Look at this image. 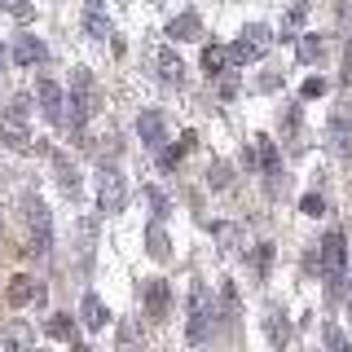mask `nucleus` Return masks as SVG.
I'll return each mask as SVG.
<instances>
[{
	"mask_svg": "<svg viewBox=\"0 0 352 352\" xmlns=\"http://www.w3.org/2000/svg\"><path fill=\"white\" fill-rule=\"evenodd\" d=\"M326 146L339 154V159H352V119L348 115H335L326 124Z\"/></svg>",
	"mask_w": 352,
	"mask_h": 352,
	"instance_id": "9",
	"label": "nucleus"
},
{
	"mask_svg": "<svg viewBox=\"0 0 352 352\" xmlns=\"http://www.w3.org/2000/svg\"><path fill=\"white\" fill-rule=\"evenodd\" d=\"M84 31L93 40H110V18H106L102 0H84Z\"/></svg>",
	"mask_w": 352,
	"mask_h": 352,
	"instance_id": "10",
	"label": "nucleus"
},
{
	"mask_svg": "<svg viewBox=\"0 0 352 352\" xmlns=\"http://www.w3.org/2000/svg\"><path fill=\"white\" fill-rule=\"evenodd\" d=\"M5 146L9 150H27V137H22L18 128H5Z\"/></svg>",
	"mask_w": 352,
	"mask_h": 352,
	"instance_id": "31",
	"label": "nucleus"
},
{
	"mask_svg": "<svg viewBox=\"0 0 352 352\" xmlns=\"http://www.w3.org/2000/svg\"><path fill=\"white\" fill-rule=\"evenodd\" d=\"M304 18H308V5H304V0H295V5H291V14L282 18V40H295V31L304 27Z\"/></svg>",
	"mask_w": 352,
	"mask_h": 352,
	"instance_id": "19",
	"label": "nucleus"
},
{
	"mask_svg": "<svg viewBox=\"0 0 352 352\" xmlns=\"http://www.w3.org/2000/svg\"><path fill=\"white\" fill-rule=\"evenodd\" d=\"M225 62H229V49H220V44H207V49H203V71H207V80L225 75Z\"/></svg>",
	"mask_w": 352,
	"mask_h": 352,
	"instance_id": "18",
	"label": "nucleus"
},
{
	"mask_svg": "<svg viewBox=\"0 0 352 352\" xmlns=\"http://www.w3.org/2000/svg\"><path fill=\"white\" fill-rule=\"evenodd\" d=\"M326 344H330V348H335V352H344V348H348V339H344V335H339V330H335V326H330V330H326Z\"/></svg>",
	"mask_w": 352,
	"mask_h": 352,
	"instance_id": "32",
	"label": "nucleus"
},
{
	"mask_svg": "<svg viewBox=\"0 0 352 352\" xmlns=\"http://www.w3.org/2000/svg\"><path fill=\"white\" fill-rule=\"evenodd\" d=\"M242 163H247V172H251V168L260 163V159H256V146H242Z\"/></svg>",
	"mask_w": 352,
	"mask_h": 352,
	"instance_id": "35",
	"label": "nucleus"
},
{
	"mask_svg": "<svg viewBox=\"0 0 352 352\" xmlns=\"http://www.w3.org/2000/svg\"><path fill=\"white\" fill-rule=\"evenodd\" d=\"M348 313H352V295H348Z\"/></svg>",
	"mask_w": 352,
	"mask_h": 352,
	"instance_id": "38",
	"label": "nucleus"
},
{
	"mask_svg": "<svg viewBox=\"0 0 352 352\" xmlns=\"http://www.w3.org/2000/svg\"><path fill=\"white\" fill-rule=\"evenodd\" d=\"M80 317H84V326H88V330H102V326L110 322L106 304L97 300V295H84V304H80Z\"/></svg>",
	"mask_w": 352,
	"mask_h": 352,
	"instance_id": "16",
	"label": "nucleus"
},
{
	"mask_svg": "<svg viewBox=\"0 0 352 352\" xmlns=\"http://www.w3.org/2000/svg\"><path fill=\"white\" fill-rule=\"evenodd\" d=\"M146 198H150V207H154V216H168L172 212V203H168V194H163V190H154V185H150V190H146Z\"/></svg>",
	"mask_w": 352,
	"mask_h": 352,
	"instance_id": "24",
	"label": "nucleus"
},
{
	"mask_svg": "<svg viewBox=\"0 0 352 352\" xmlns=\"http://www.w3.org/2000/svg\"><path fill=\"white\" fill-rule=\"evenodd\" d=\"M207 185H212V190H225V185H229V168H225V163H212V168H207Z\"/></svg>",
	"mask_w": 352,
	"mask_h": 352,
	"instance_id": "26",
	"label": "nucleus"
},
{
	"mask_svg": "<svg viewBox=\"0 0 352 352\" xmlns=\"http://www.w3.org/2000/svg\"><path fill=\"white\" fill-rule=\"evenodd\" d=\"M212 317H216V300H212V291H207L203 282H194L190 286V344H203L207 339V330H212Z\"/></svg>",
	"mask_w": 352,
	"mask_h": 352,
	"instance_id": "2",
	"label": "nucleus"
},
{
	"mask_svg": "<svg viewBox=\"0 0 352 352\" xmlns=\"http://www.w3.org/2000/svg\"><path fill=\"white\" fill-rule=\"evenodd\" d=\"M269 256H273V251H269V242H260V251H256V264H260V273L269 269Z\"/></svg>",
	"mask_w": 352,
	"mask_h": 352,
	"instance_id": "34",
	"label": "nucleus"
},
{
	"mask_svg": "<svg viewBox=\"0 0 352 352\" xmlns=\"http://www.w3.org/2000/svg\"><path fill=\"white\" fill-rule=\"evenodd\" d=\"M168 36L172 40H198L203 36V22H198V14H181V18L168 22Z\"/></svg>",
	"mask_w": 352,
	"mask_h": 352,
	"instance_id": "13",
	"label": "nucleus"
},
{
	"mask_svg": "<svg viewBox=\"0 0 352 352\" xmlns=\"http://www.w3.org/2000/svg\"><path fill=\"white\" fill-rule=\"evenodd\" d=\"M27 229H31V247L27 251L49 256L53 251V216H49V207H44L40 198H27Z\"/></svg>",
	"mask_w": 352,
	"mask_h": 352,
	"instance_id": "3",
	"label": "nucleus"
},
{
	"mask_svg": "<svg viewBox=\"0 0 352 352\" xmlns=\"http://www.w3.org/2000/svg\"><path fill=\"white\" fill-rule=\"evenodd\" d=\"M212 234H216V242H220L225 256H238V251L247 247V234H242L238 225H225V220H220V225H212Z\"/></svg>",
	"mask_w": 352,
	"mask_h": 352,
	"instance_id": "11",
	"label": "nucleus"
},
{
	"mask_svg": "<svg viewBox=\"0 0 352 352\" xmlns=\"http://www.w3.org/2000/svg\"><path fill=\"white\" fill-rule=\"evenodd\" d=\"M300 93H304V102H313V97H322V93H326V80H322V75H313V80H304Z\"/></svg>",
	"mask_w": 352,
	"mask_h": 352,
	"instance_id": "28",
	"label": "nucleus"
},
{
	"mask_svg": "<svg viewBox=\"0 0 352 352\" xmlns=\"http://www.w3.org/2000/svg\"><path fill=\"white\" fill-rule=\"evenodd\" d=\"M14 58H18V66H36V62L49 58V49H44L36 36H22V40H18V49H14Z\"/></svg>",
	"mask_w": 352,
	"mask_h": 352,
	"instance_id": "15",
	"label": "nucleus"
},
{
	"mask_svg": "<svg viewBox=\"0 0 352 352\" xmlns=\"http://www.w3.org/2000/svg\"><path fill=\"white\" fill-rule=\"evenodd\" d=\"M264 330H269V344H286V322H282V313H269Z\"/></svg>",
	"mask_w": 352,
	"mask_h": 352,
	"instance_id": "23",
	"label": "nucleus"
},
{
	"mask_svg": "<svg viewBox=\"0 0 352 352\" xmlns=\"http://www.w3.org/2000/svg\"><path fill=\"white\" fill-rule=\"evenodd\" d=\"M27 110H31V97H14V102H9V119H27Z\"/></svg>",
	"mask_w": 352,
	"mask_h": 352,
	"instance_id": "30",
	"label": "nucleus"
},
{
	"mask_svg": "<svg viewBox=\"0 0 352 352\" xmlns=\"http://www.w3.org/2000/svg\"><path fill=\"white\" fill-rule=\"evenodd\" d=\"M40 295H44V291L36 286V278H14V282H9V304H14V308L40 300Z\"/></svg>",
	"mask_w": 352,
	"mask_h": 352,
	"instance_id": "14",
	"label": "nucleus"
},
{
	"mask_svg": "<svg viewBox=\"0 0 352 352\" xmlns=\"http://www.w3.org/2000/svg\"><path fill=\"white\" fill-rule=\"evenodd\" d=\"M146 308L150 317H168V282H146Z\"/></svg>",
	"mask_w": 352,
	"mask_h": 352,
	"instance_id": "17",
	"label": "nucleus"
},
{
	"mask_svg": "<svg viewBox=\"0 0 352 352\" xmlns=\"http://www.w3.org/2000/svg\"><path fill=\"white\" fill-rule=\"evenodd\" d=\"M159 80L163 84H176V88L185 84V62L176 58L172 49H159Z\"/></svg>",
	"mask_w": 352,
	"mask_h": 352,
	"instance_id": "12",
	"label": "nucleus"
},
{
	"mask_svg": "<svg viewBox=\"0 0 352 352\" xmlns=\"http://www.w3.org/2000/svg\"><path fill=\"white\" fill-rule=\"evenodd\" d=\"M300 207H304V216H322V212H326L322 194H304V203H300Z\"/></svg>",
	"mask_w": 352,
	"mask_h": 352,
	"instance_id": "29",
	"label": "nucleus"
},
{
	"mask_svg": "<svg viewBox=\"0 0 352 352\" xmlns=\"http://www.w3.org/2000/svg\"><path fill=\"white\" fill-rule=\"evenodd\" d=\"M66 106H71V128L84 132L88 115H93V75H88V71L71 75V97H66Z\"/></svg>",
	"mask_w": 352,
	"mask_h": 352,
	"instance_id": "4",
	"label": "nucleus"
},
{
	"mask_svg": "<svg viewBox=\"0 0 352 352\" xmlns=\"http://www.w3.org/2000/svg\"><path fill=\"white\" fill-rule=\"evenodd\" d=\"M0 9H9V14H18V18H27V5H22V0H0Z\"/></svg>",
	"mask_w": 352,
	"mask_h": 352,
	"instance_id": "33",
	"label": "nucleus"
},
{
	"mask_svg": "<svg viewBox=\"0 0 352 352\" xmlns=\"http://www.w3.org/2000/svg\"><path fill=\"white\" fill-rule=\"evenodd\" d=\"M269 49H273V31L264 27V22H251V27H242V36L234 40L229 58H234L238 66H247V62H260Z\"/></svg>",
	"mask_w": 352,
	"mask_h": 352,
	"instance_id": "1",
	"label": "nucleus"
},
{
	"mask_svg": "<svg viewBox=\"0 0 352 352\" xmlns=\"http://www.w3.org/2000/svg\"><path fill=\"white\" fill-rule=\"evenodd\" d=\"M124 203H128V190H124L119 168H102V176H97V207H102L106 216H119Z\"/></svg>",
	"mask_w": 352,
	"mask_h": 352,
	"instance_id": "5",
	"label": "nucleus"
},
{
	"mask_svg": "<svg viewBox=\"0 0 352 352\" xmlns=\"http://www.w3.org/2000/svg\"><path fill=\"white\" fill-rule=\"evenodd\" d=\"M317 58H322V40H317V36L300 40V62H317Z\"/></svg>",
	"mask_w": 352,
	"mask_h": 352,
	"instance_id": "27",
	"label": "nucleus"
},
{
	"mask_svg": "<svg viewBox=\"0 0 352 352\" xmlns=\"http://www.w3.org/2000/svg\"><path fill=\"white\" fill-rule=\"evenodd\" d=\"M344 238H348V256H352V234H344Z\"/></svg>",
	"mask_w": 352,
	"mask_h": 352,
	"instance_id": "36",
	"label": "nucleus"
},
{
	"mask_svg": "<svg viewBox=\"0 0 352 352\" xmlns=\"http://www.w3.org/2000/svg\"><path fill=\"white\" fill-rule=\"evenodd\" d=\"M0 66H5V49H0Z\"/></svg>",
	"mask_w": 352,
	"mask_h": 352,
	"instance_id": "37",
	"label": "nucleus"
},
{
	"mask_svg": "<svg viewBox=\"0 0 352 352\" xmlns=\"http://www.w3.org/2000/svg\"><path fill=\"white\" fill-rule=\"evenodd\" d=\"M220 304H225V317H229V322H234V317H238V291H234V286H220Z\"/></svg>",
	"mask_w": 352,
	"mask_h": 352,
	"instance_id": "25",
	"label": "nucleus"
},
{
	"mask_svg": "<svg viewBox=\"0 0 352 352\" xmlns=\"http://www.w3.org/2000/svg\"><path fill=\"white\" fill-rule=\"evenodd\" d=\"M146 242H150V256H154V260H168V234H163L159 225L150 229V238H146Z\"/></svg>",
	"mask_w": 352,
	"mask_h": 352,
	"instance_id": "22",
	"label": "nucleus"
},
{
	"mask_svg": "<svg viewBox=\"0 0 352 352\" xmlns=\"http://www.w3.org/2000/svg\"><path fill=\"white\" fill-rule=\"evenodd\" d=\"M137 137H141V146H146V150H163V146H168V128H163L159 110L137 115Z\"/></svg>",
	"mask_w": 352,
	"mask_h": 352,
	"instance_id": "8",
	"label": "nucleus"
},
{
	"mask_svg": "<svg viewBox=\"0 0 352 352\" xmlns=\"http://www.w3.org/2000/svg\"><path fill=\"white\" fill-rule=\"evenodd\" d=\"M36 97H40V115L49 124H66V93L53 80H40L36 84Z\"/></svg>",
	"mask_w": 352,
	"mask_h": 352,
	"instance_id": "7",
	"label": "nucleus"
},
{
	"mask_svg": "<svg viewBox=\"0 0 352 352\" xmlns=\"http://www.w3.org/2000/svg\"><path fill=\"white\" fill-rule=\"evenodd\" d=\"M260 168L269 172V176H278L282 172V159H278V146H273L269 137H260Z\"/></svg>",
	"mask_w": 352,
	"mask_h": 352,
	"instance_id": "20",
	"label": "nucleus"
},
{
	"mask_svg": "<svg viewBox=\"0 0 352 352\" xmlns=\"http://www.w3.org/2000/svg\"><path fill=\"white\" fill-rule=\"evenodd\" d=\"M49 335H53V339H75V322H71L66 313H58V317L49 322Z\"/></svg>",
	"mask_w": 352,
	"mask_h": 352,
	"instance_id": "21",
	"label": "nucleus"
},
{
	"mask_svg": "<svg viewBox=\"0 0 352 352\" xmlns=\"http://www.w3.org/2000/svg\"><path fill=\"white\" fill-rule=\"evenodd\" d=\"M344 264H348V238L339 234V229H330L326 242H322V273L330 286L344 282Z\"/></svg>",
	"mask_w": 352,
	"mask_h": 352,
	"instance_id": "6",
	"label": "nucleus"
}]
</instances>
